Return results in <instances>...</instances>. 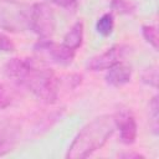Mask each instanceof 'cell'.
<instances>
[{
  "instance_id": "cell-13",
  "label": "cell",
  "mask_w": 159,
  "mask_h": 159,
  "mask_svg": "<svg viewBox=\"0 0 159 159\" xmlns=\"http://www.w3.org/2000/svg\"><path fill=\"white\" fill-rule=\"evenodd\" d=\"M142 34L145 41L153 46V48H158V31L157 27L153 25H144L142 27Z\"/></svg>"
},
{
  "instance_id": "cell-2",
  "label": "cell",
  "mask_w": 159,
  "mask_h": 159,
  "mask_svg": "<svg viewBox=\"0 0 159 159\" xmlns=\"http://www.w3.org/2000/svg\"><path fill=\"white\" fill-rule=\"evenodd\" d=\"M20 86L26 87L43 103L52 104L58 96V78L50 68L36 66L32 61Z\"/></svg>"
},
{
  "instance_id": "cell-1",
  "label": "cell",
  "mask_w": 159,
  "mask_h": 159,
  "mask_svg": "<svg viewBox=\"0 0 159 159\" xmlns=\"http://www.w3.org/2000/svg\"><path fill=\"white\" fill-rule=\"evenodd\" d=\"M116 129L114 118L111 114H103L94 118L76 135L71 143L66 158L84 159L96 150L101 149Z\"/></svg>"
},
{
  "instance_id": "cell-12",
  "label": "cell",
  "mask_w": 159,
  "mask_h": 159,
  "mask_svg": "<svg viewBox=\"0 0 159 159\" xmlns=\"http://www.w3.org/2000/svg\"><path fill=\"white\" fill-rule=\"evenodd\" d=\"M149 116H150V125L154 132V134H158V119H159V104H158V97L154 96L149 103Z\"/></svg>"
},
{
  "instance_id": "cell-18",
  "label": "cell",
  "mask_w": 159,
  "mask_h": 159,
  "mask_svg": "<svg viewBox=\"0 0 159 159\" xmlns=\"http://www.w3.org/2000/svg\"><path fill=\"white\" fill-rule=\"evenodd\" d=\"M55 4H57L58 6L67 9V10H73L77 5V0H52Z\"/></svg>"
},
{
  "instance_id": "cell-4",
  "label": "cell",
  "mask_w": 159,
  "mask_h": 159,
  "mask_svg": "<svg viewBox=\"0 0 159 159\" xmlns=\"http://www.w3.org/2000/svg\"><path fill=\"white\" fill-rule=\"evenodd\" d=\"M56 27V20L52 9L43 2L31 5L30 14V30L34 31L40 39H50Z\"/></svg>"
},
{
  "instance_id": "cell-6",
  "label": "cell",
  "mask_w": 159,
  "mask_h": 159,
  "mask_svg": "<svg viewBox=\"0 0 159 159\" xmlns=\"http://www.w3.org/2000/svg\"><path fill=\"white\" fill-rule=\"evenodd\" d=\"M113 118H114L116 128H118L119 130L120 142L127 145L133 144L137 139L138 128H137V122L132 111L129 108L120 107L119 109H117Z\"/></svg>"
},
{
  "instance_id": "cell-19",
  "label": "cell",
  "mask_w": 159,
  "mask_h": 159,
  "mask_svg": "<svg viewBox=\"0 0 159 159\" xmlns=\"http://www.w3.org/2000/svg\"><path fill=\"white\" fill-rule=\"evenodd\" d=\"M120 157H123V158H144L143 155H140L138 153H124V154H120Z\"/></svg>"
},
{
  "instance_id": "cell-15",
  "label": "cell",
  "mask_w": 159,
  "mask_h": 159,
  "mask_svg": "<svg viewBox=\"0 0 159 159\" xmlns=\"http://www.w3.org/2000/svg\"><path fill=\"white\" fill-rule=\"evenodd\" d=\"M111 7L118 14H132L134 11V5L129 0H112Z\"/></svg>"
},
{
  "instance_id": "cell-17",
  "label": "cell",
  "mask_w": 159,
  "mask_h": 159,
  "mask_svg": "<svg viewBox=\"0 0 159 159\" xmlns=\"http://www.w3.org/2000/svg\"><path fill=\"white\" fill-rule=\"evenodd\" d=\"M0 51L1 52H12L15 51V45L14 42L4 34L0 32Z\"/></svg>"
},
{
  "instance_id": "cell-8",
  "label": "cell",
  "mask_w": 159,
  "mask_h": 159,
  "mask_svg": "<svg viewBox=\"0 0 159 159\" xmlns=\"http://www.w3.org/2000/svg\"><path fill=\"white\" fill-rule=\"evenodd\" d=\"M132 77V67L124 62H119L111 68H108V72L106 75V82L109 86L119 87L130 81Z\"/></svg>"
},
{
  "instance_id": "cell-10",
  "label": "cell",
  "mask_w": 159,
  "mask_h": 159,
  "mask_svg": "<svg viewBox=\"0 0 159 159\" xmlns=\"http://www.w3.org/2000/svg\"><path fill=\"white\" fill-rule=\"evenodd\" d=\"M82 41H83V24L81 21H77L65 35L62 43L66 47L76 51L78 47H81Z\"/></svg>"
},
{
  "instance_id": "cell-3",
  "label": "cell",
  "mask_w": 159,
  "mask_h": 159,
  "mask_svg": "<svg viewBox=\"0 0 159 159\" xmlns=\"http://www.w3.org/2000/svg\"><path fill=\"white\" fill-rule=\"evenodd\" d=\"M31 6L17 0H0V29L19 32L30 30Z\"/></svg>"
},
{
  "instance_id": "cell-14",
  "label": "cell",
  "mask_w": 159,
  "mask_h": 159,
  "mask_svg": "<svg viewBox=\"0 0 159 159\" xmlns=\"http://www.w3.org/2000/svg\"><path fill=\"white\" fill-rule=\"evenodd\" d=\"M142 81L145 84H149V86L157 88V86H158V67L150 66V67L145 68L142 75Z\"/></svg>"
},
{
  "instance_id": "cell-7",
  "label": "cell",
  "mask_w": 159,
  "mask_h": 159,
  "mask_svg": "<svg viewBox=\"0 0 159 159\" xmlns=\"http://www.w3.org/2000/svg\"><path fill=\"white\" fill-rule=\"evenodd\" d=\"M128 51V47L124 45H116L108 48L106 52L97 55L92 57L88 63L87 68L89 71H102V70H108L112 66L122 62V58L125 56Z\"/></svg>"
},
{
  "instance_id": "cell-16",
  "label": "cell",
  "mask_w": 159,
  "mask_h": 159,
  "mask_svg": "<svg viewBox=\"0 0 159 159\" xmlns=\"http://www.w3.org/2000/svg\"><path fill=\"white\" fill-rule=\"evenodd\" d=\"M11 104V96L4 84H0V109H5Z\"/></svg>"
},
{
  "instance_id": "cell-11",
  "label": "cell",
  "mask_w": 159,
  "mask_h": 159,
  "mask_svg": "<svg viewBox=\"0 0 159 159\" xmlns=\"http://www.w3.org/2000/svg\"><path fill=\"white\" fill-rule=\"evenodd\" d=\"M113 27H114V20H113L112 14L102 15L96 24V30L102 36H109L113 31Z\"/></svg>"
},
{
  "instance_id": "cell-5",
  "label": "cell",
  "mask_w": 159,
  "mask_h": 159,
  "mask_svg": "<svg viewBox=\"0 0 159 159\" xmlns=\"http://www.w3.org/2000/svg\"><path fill=\"white\" fill-rule=\"evenodd\" d=\"M35 52H37L40 56L45 57L46 60H50L55 63L67 66L72 63L75 57V51L66 47L63 43L58 45L52 42L51 40H43L41 39L35 45Z\"/></svg>"
},
{
  "instance_id": "cell-9",
  "label": "cell",
  "mask_w": 159,
  "mask_h": 159,
  "mask_svg": "<svg viewBox=\"0 0 159 159\" xmlns=\"http://www.w3.org/2000/svg\"><path fill=\"white\" fill-rule=\"evenodd\" d=\"M19 130L14 124L6 123L0 125V155L11 152L17 142Z\"/></svg>"
}]
</instances>
